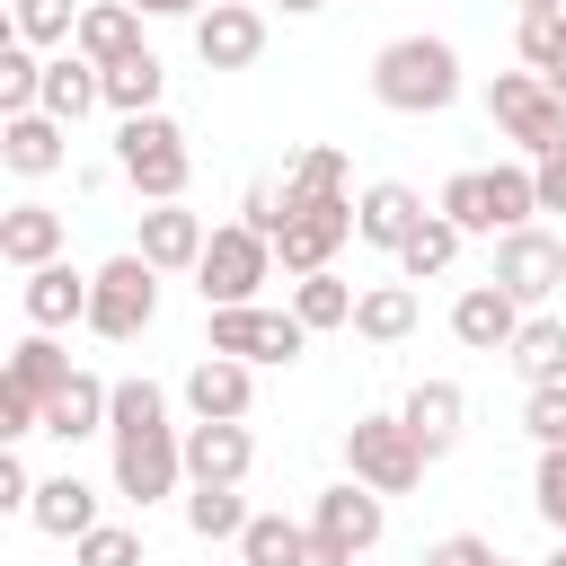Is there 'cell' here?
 Here are the masks:
<instances>
[{"instance_id": "51", "label": "cell", "mask_w": 566, "mask_h": 566, "mask_svg": "<svg viewBox=\"0 0 566 566\" xmlns=\"http://www.w3.org/2000/svg\"><path fill=\"white\" fill-rule=\"evenodd\" d=\"M548 88H557V97H566V71H548Z\"/></svg>"}, {"instance_id": "6", "label": "cell", "mask_w": 566, "mask_h": 566, "mask_svg": "<svg viewBox=\"0 0 566 566\" xmlns=\"http://www.w3.org/2000/svg\"><path fill=\"white\" fill-rule=\"evenodd\" d=\"M150 318H159V265H150L142 248L106 256V265H97V283H88V327H97L106 345H133Z\"/></svg>"}, {"instance_id": "45", "label": "cell", "mask_w": 566, "mask_h": 566, "mask_svg": "<svg viewBox=\"0 0 566 566\" xmlns=\"http://www.w3.org/2000/svg\"><path fill=\"white\" fill-rule=\"evenodd\" d=\"M239 221H248V230H265V239H283V203H274L265 186H248V195H239Z\"/></svg>"}, {"instance_id": "40", "label": "cell", "mask_w": 566, "mask_h": 566, "mask_svg": "<svg viewBox=\"0 0 566 566\" xmlns=\"http://www.w3.org/2000/svg\"><path fill=\"white\" fill-rule=\"evenodd\" d=\"M71 548H80V566H142V531H124V522H97V531H80Z\"/></svg>"}, {"instance_id": "41", "label": "cell", "mask_w": 566, "mask_h": 566, "mask_svg": "<svg viewBox=\"0 0 566 566\" xmlns=\"http://www.w3.org/2000/svg\"><path fill=\"white\" fill-rule=\"evenodd\" d=\"M522 433L548 451V442H566V380H539L531 398H522Z\"/></svg>"}, {"instance_id": "2", "label": "cell", "mask_w": 566, "mask_h": 566, "mask_svg": "<svg viewBox=\"0 0 566 566\" xmlns=\"http://www.w3.org/2000/svg\"><path fill=\"white\" fill-rule=\"evenodd\" d=\"M371 97L389 115H442L460 97V53L442 35H398L371 53Z\"/></svg>"}, {"instance_id": "49", "label": "cell", "mask_w": 566, "mask_h": 566, "mask_svg": "<svg viewBox=\"0 0 566 566\" xmlns=\"http://www.w3.org/2000/svg\"><path fill=\"white\" fill-rule=\"evenodd\" d=\"M310 9H318V0H283V18H310Z\"/></svg>"}, {"instance_id": "1", "label": "cell", "mask_w": 566, "mask_h": 566, "mask_svg": "<svg viewBox=\"0 0 566 566\" xmlns=\"http://www.w3.org/2000/svg\"><path fill=\"white\" fill-rule=\"evenodd\" d=\"M106 433H115V495H133V504L177 495L186 442H177V424H168V389H159V380H115Z\"/></svg>"}, {"instance_id": "30", "label": "cell", "mask_w": 566, "mask_h": 566, "mask_svg": "<svg viewBox=\"0 0 566 566\" xmlns=\"http://www.w3.org/2000/svg\"><path fill=\"white\" fill-rule=\"evenodd\" d=\"M354 301H363V292H354V283H336L327 265L292 283V318H301L310 336H318V327H354Z\"/></svg>"}, {"instance_id": "22", "label": "cell", "mask_w": 566, "mask_h": 566, "mask_svg": "<svg viewBox=\"0 0 566 566\" xmlns=\"http://www.w3.org/2000/svg\"><path fill=\"white\" fill-rule=\"evenodd\" d=\"M106 407H115V380H97V371H71V380L44 398V433H53V442L106 433Z\"/></svg>"}, {"instance_id": "50", "label": "cell", "mask_w": 566, "mask_h": 566, "mask_svg": "<svg viewBox=\"0 0 566 566\" xmlns=\"http://www.w3.org/2000/svg\"><path fill=\"white\" fill-rule=\"evenodd\" d=\"M539 566H566V539H557V548H548V557H539Z\"/></svg>"}, {"instance_id": "23", "label": "cell", "mask_w": 566, "mask_h": 566, "mask_svg": "<svg viewBox=\"0 0 566 566\" xmlns=\"http://www.w3.org/2000/svg\"><path fill=\"white\" fill-rule=\"evenodd\" d=\"M27 522L44 531V539H80V531H97V486L88 478H35V504H27Z\"/></svg>"}, {"instance_id": "19", "label": "cell", "mask_w": 566, "mask_h": 566, "mask_svg": "<svg viewBox=\"0 0 566 566\" xmlns=\"http://www.w3.org/2000/svg\"><path fill=\"white\" fill-rule=\"evenodd\" d=\"M398 416H407V433L424 442V460H442V451L460 442V424H469V398H460V380H416Z\"/></svg>"}, {"instance_id": "25", "label": "cell", "mask_w": 566, "mask_h": 566, "mask_svg": "<svg viewBox=\"0 0 566 566\" xmlns=\"http://www.w3.org/2000/svg\"><path fill=\"white\" fill-rule=\"evenodd\" d=\"M0 256H9L18 274L53 265V256H62V212H53V203H9V212H0Z\"/></svg>"}, {"instance_id": "38", "label": "cell", "mask_w": 566, "mask_h": 566, "mask_svg": "<svg viewBox=\"0 0 566 566\" xmlns=\"http://www.w3.org/2000/svg\"><path fill=\"white\" fill-rule=\"evenodd\" d=\"M301 195H345V150H336V142H318V150H301V159H292L283 203H301Z\"/></svg>"}, {"instance_id": "28", "label": "cell", "mask_w": 566, "mask_h": 566, "mask_svg": "<svg viewBox=\"0 0 566 566\" xmlns=\"http://www.w3.org/2000/svg\"><path fill=\"white\" fill-rule=\"evenodd\" d=\"M159 88H168V71H159V53L142 44V53H124V62H106V106L115 115H150L159 106Z\"/></svg>"}, {"instance_id": "16", "label": "cell", "mask_w": 566, "mask_h": 566, "mask_svg": "<svg viewBox=\"0 0 566 566\" xmlns=\"http://www.w3.org/2000/svg\"><path fill=\"white\" fill-rule=\"evenodd\" d=\"M71 124H53L44 106H27V115H0V168H18V177H53L71 150Z\"/></svg>"}, {"instance_id": "24", "label": "cell", "mask_w": 566, "mask_h": 566, "mask_svg": "<svg viewBox=\"0 0 566 566\" xmlns=\"http://www.w3.org/2000/svg\"><path fill=\"white\" fill-rule=\"evenodd\" d=\"M71 53H88L97 71H106V62H124V53H142V9H133V0H88V9H80Z\"/></svg>"}, {"instance_id": "12", "label": "cell", "mask_w": 566, "mask_h": 566, "mask_svg": "<svg viewBox=\"0 0 566 566\" xmlns=\"http://www.w3.org/2000/svg\"><path fill=\"white\" fill-rule=\"evenodd\" d=\"M248 469H256L248 416H195V424H186V478H195V486H239Z\"/></svg>"}, {"instance_id": "14", "label": "cell", "mask_w": 566, "mask_h": 566, "mask_svg": "<svg viewBox=\"0 0 566 566\" xmlns=\"http://www.w3.org/2000/svg\"><path fill=\"white\" fill-rule=\"evenodd\" d=\"M522 318H531V310H522L495 274H486V283H469V292L451 301V336H460L469 354H504V345L522 336Z\"/></svg>"}, {"instance_id": "33", "label": "cell", "mask_w": 566, "mask_h": 566, "mask_svg": "<svg viewBox=\"0 0 566 566\" xmlns=\"http://www.w3.org/2000/svg\"><path fill=\"white\" fill-rule=\"evenodd\" d=\"M44 97V62H35V44L27 35H0V115H27Z\"/></svg>"}, {"instance_id": "8", "label": "cell", "mask_w": 566, "mask_h": 566, "mask_svg": "<svg viewBox=\"0 0 566 566\" xmlns=\"http://www.w3.org/2000/svg\"><path fill=\"white\" fill-rule=\"evenodd\" d=\"M345 469L380 495H407V486H424V442L407 433V416H354L345 424Z\"/></svg>"}, {"instance_id": "18", "label": "cell", "mask_w": 566, "mask_h": 566, "mask_svg": "<svg viewBox=\"0 0 566 566\" xmlns=\"http://www.w3.org/2000/svg\"><path fill=\"white\" fill-rule=\"evenodd\" d=\"M186 407H195V416H248V407H256V363L203 354V363L186 371Z\"/></svg>"}, {"instance_id": "3", "label": "cell", "mask_w": 566, "mask_h": 566, "mask_svg": "<svg viewBox=\"0 0 566 566\" xmlns=\"http://www.w3.org/2000/svg\"><path fill=\"white\" fill-rule=\"evenodd\" d=\"M115 168H124V186L133 195H150V203H177L186 195V168H195V150H186V133H177V115H124V133H115Z\"/></svg>"}, {"instance_id": "34", "label": "cell", "mask_w": 566, "mask_h": 566, "mask_svg": "<svg viewBox=\"0 0 566 566\" xmlns=\"http://www.w3.org/2000/svg\"><path fill=\"white\" fill-rule=\"evenodd\" d=\"M248 522H256V513L239 504V486H195V495H186V531H195V539H239Z\"/></svg>"}, {"instance_id": "48", "label": "cell", "mask_w": 566, "mask_h": 566, "mask_svg": "<svg viewBox=\"0 0 566 566\" xmlns=\"http://www.w3.org/2000/svg\"><path fill=\"white\" fill-rule=\"evenodd\" d=\"M142 18H203V0H133Z\"/></svg>"}, {"instance_id": "53", "label": "cell", "mask_w": 566, "mask_h": 566, "mask_svg": "<svg viewBox=\"0 0 566 566\" xmlns=\"http://www.w3.org/2000/svg\"><path fill=\"white\" fill-rule=\"evenodd\" d=\"M486 566H513V557H486Z\"/></svg>"}, {"instance_id": "52", "label": "cell", "mask_w": 566, "mask_h": 566, "mask_svg": "<svg viewBox=\"0 0 566 566\" xmlns=\"http://www.w3.org/2000/svg\"><path fill=\"white\" fill-rule=\"evenodd\" d=\"M522 9H566V0H522Z\"/></svg>"}, {"instance_id": "44", "label": "cell", "mask_w": 566, "mask_h": 566, "mask_svg": "<svg viewBox=\"0 0 566 566\" xmlns=\"http://www.w3.org/2000/svg\"><path fill=\"white\" fill-rule=\"evenodd\" d=\"M486 557H495V548H486L478 531H451V539H433V548H424V566H486Z\"/></svg>"}, {"instance_id": "36", "label": "cell", "mask_w": 566, "mask_h": 566, "mask_svg": "<svg viewBox=\"0 0 566 566\" xmlns=\"http://www.w3.org/2000/svg\"><path fill=\"white\" fill-rule=\"evenodd\" d=\"M513 44H522V62H531L539 80H548V71H566V9H522Z\"/></svg>"}, {"instance_id": "15", "label": "cell", "mask_w": 566, "mask_h": 566, "mask_svg": "<svg viewBox=\"0 0 566 566\" xmlns=\"http://www.w3.org/2000/svg\"><path fill=\"white\" fill-rule=\"evenodd\" d=\"M310 531H327V539H345L354 557L389 531V513H380V486H363V478H345V486H318V504H310Z\"/></svg>"}, {"instance_id": "37", "label": "cell", "mask_w": 566, "mask_h": 566, "mask_svg": "<svg viewBox=\"0 0 566 566\" xmlns=\"http://www.w3.org/2000/svg\"><path fill=\"white\" fill-rule=\"evenodd\" d=\"M9 35H27V44H71V35H80V0H9Z\"/></svg>"}, {"instance_id": "47", "label": "cell", "mask_w": 566, "mask_h": 566, "mask_svg": "<svg viewBox=\"0 0 566 566\" xmlns=\"http://www.w3.org/2000/svg\"><path fill=\"white\" fill-rule=\"evenodd\" d=\"M301 566H354V548L327 539V531H310V539H301Z\"/></svg>"}, {"instance_id": "4", "label": "cell", "mask_w": 566, "mask_h": 566, "mask_svg": "<svg viewBox=\"0 0 566 566\" xmlns=\"http://www.w3.org/2000/svg\"><path fill=\"white\" fill-rule=\"evenodd\" d=\"M62 380H71V354L53 345V327L18 336V345H9V380H0V442L44 433V398H53Z\"/></svg>"}, {"instance_id": "13", "label": "cell", "mask_w": 566, "mask_h": 566, "mask_svg": "<svg viewBox=\"0 0 566 566\" xmlns=\"http://www.w3.org/2000/svg\"><path fill=\"white\" fill-rule=\"evenodd\" d=\"M195 53H203V71H248V62L265 53L256 0H212V9L195 18Z\"/></svg>"}, {"instance_id": "39", "label": "cell", "mask_w": 566, "mask_h": 566, "mask_svg": "<svg viewBox=\"0 0 566 566\" xmlns=\"http://www.w3.org/2000/svg\"><path fill=\"white\" fill-rule=\"evenodd\" d=\"M433 212H451L460 230H486V239H495V212H486V168H460V177L442 186V203H433Z\"/></svg>"}, {"instance_id": "5", "label": "cell", "mask_w": 566, "mask_h": 566, "mask_svg": "<svg viewBox=\"0 0 566 566\" xmlns=\"http://www.w3.org/2000/svg\"><path fill=\"white\" fill-rule=\"evenodd\" d=\"M265 274H274V239H265V230H248V221H221V230L203 239L195 292H203V310H239V301H256V292H265Z\"/></svg>"}, {"instance_id": "26", "label": "cell", "mask_w": 566, "mask_h": 566, "mask_svg": "<svg viewBox=\"0 0 566 566\" xmlns=\"http://www.w3.org/2000/svg\"><path fill=\"white\" fill-rule=\"evenodd\" d=\"M53 124H80L88 106H106V71L88 62V53H62V62H44V97H35Z\"/></svg>"}, {"instance_id": "35", "label": "cell", "mask_w": 566, "mask_h": 566, "mask_svg": "<svg viewBox=\"0 0 566 566\" xmlns=\"http://www.w3.org/2000/svg\"><path fill=\"white\" fill-rule=\"evenodd\" d=\"M301 522H283V513H256L248 531H239V566H301Z\"/></svg>"}, {"instance_id": "29", "label": "cell", "mask_w": 566, "mask_h": 566, "mask_svg": "<svg viewBox=\"0 0 566 566\" xmlns=\"http://www.w3.org/2000/svg\"><path fill=\"white\" fill-rule=\"evenodd\" d=\"M460 239H469V230H460L451 212H424V221H416V239L398 248V274H407V283H424V274H451Z\"/></svg>"}, {"instance_id": "42", "label": "cell", "mask_w": 566, "mask_h": 566, "mask_svg": "<svg viewBox=\"0 0 566 566\" xmlns=\"http://www.w3.org/2000/svg\"><path fill=\"white\" fill-rule=\"evenodd\" d=\"M531 504H539V522L566 539V442H548L539 451V478H531Z\"/></svg>"}, {"instance_id": "27", "label": "cell", "mask_w": 566, "mask_h": 566, "mask_svg": "<svg viewBox=\"0 0 566 566\" xmlns=\"http://www.w3.org/2000/svg\"><path fill=\"white\" fill-rule=\"evenodd\" d=\"M504 363L539 389V380H566V318H548V310H531L522 318V336L504 345Z\"/></svg>"}, {"instance_id": "20", "label": "cell", "mask_w": 566, "mask_h": 566, "mask_svg": "<svg viewBox=\"0 0 566 566\" xmlns=\"http://www.w3.org/2000/svg\"><path fill=\"white\" fill-rule=\"evenodd\" d=\"M354 212H363V248H389V256H398V248L416 239V221H424V195L398 186V177H380V186H363Z\"/></svg>"}, {"instance_id": "17", "label": "cell", "mask_w": 566, "mask_h": 566, "mask_svg": "<svg viewBox=\"0 0 566 566\" xmlns=\"http://www.w3.org/2000/svg\"><path fill=\"white\" fill-rule=\"evenodd\" d=\"M88 283H97V274H71L62 256H53V265H35V274L18 283V301H27V327H71V318L88 327Z\"/></svg>"}, {"instance_id": "46", "label": "cell", "mask_w": 566, "mask_h": 566, "mask_svg": "<svg viewBox=\"0 0 566 566\" xmlns=\"http://www.w3.org/2000/svg\"><path fill=\"white\" fill-rule=\"evenodd\" d=\"M531 168H539V212H566V150H548Z\"/></svg>"}, {"instance_id": "10", "label": "cell", "mask_w": 566, "mask_h": 566, "mask_svg": "<svg viewBox=\"0 0 566 566\" xmlns=\"http://www.w3.org/2000/svg\"><path fill=\"white\" fill-rule=\"evenodd\" d=\"M495 283L522 301V310H539V301H557L566 292V239H548V230H504L495 239Z\"/></svg>"}, {"instance_id": "7", "label": "cell", "mask_w": 566, "mask_h": 566, "mask_svg": "<svg viewBox=\"0 0 566 566\" xmlns=\"http://www.w3.org/2000/svg\"><path fill=\"white\" fill-rule=\"evenodd\" d=\"M486 115L522 142V159L566 150V97H557L539 71H495V80H486Z\"/></svg>"}, {"instance_id": "9", "label": "cell", "mask_w": 566, "mask_h": 566, "mask_svg": "<svg viewBox=\"0 0 566 566\" xmlns=\"http://www.w3.org/2000/svg\"><path fill=\"white\" fill-rule=\"evenodd\" d=\"M345 239H363L354 195H301V203H283V239H274V256H283L292 274H318V265H336Z\"/></svg>"}, {"instance_id": "43", "label": "cell", "mask_w": 566, "mask_h": 566, "mask_svg": "<svg viewBox=\"0 0 566 566\" xmlns=\"http://www.w3.org/2000/svg\"><path fill=\"white\" fill-rule=\"evenodd\" d=\"M35 504V478H27V460H18V442L0 451V513H27Z\"/></svg>"}, {"instance_id": "31", "label": "cell", "mask_w": 566, "mask_h": 566, "mask_svg": "<svg viewBox=\"0 0 566 566\" xmlns=\"http://www.w3.org/2000/svg\"><path fill=\"white\" fill-rule=\"evenodd\" d=\"M354 336H371V345L416 336V292H407V283H371V292L354 301Z\"/></svg>"}, {"instance_id": "21", "label": "cell", "mask_w": 566, "mask_h": 566, "mask_svg": "<svg viewBox=\"0 0 566 566\" xmlns=\"http://www.w3.org/2000/svg\"><path fill=\"white\" fill-rule=\"evenodd\" d=\"M203 239H212V230H203L186 203H150V212H142V256H150L159 274H177V265L195 274V265H203Z\"/></svg>"}, {"instance_id": "32", "label": "cell", "mask_w": 566, "mask_h": 566, "mask_svg": "<svg viewBox=\"0 0 566 566\" xmlns=\"http://www.w3.org/2000/svg\"><path fill=\"white\" fill-rule=\"evenodd\" d=\"M486 212H495V239H504V230H522V221L539 212V168H522V159L486 168Z\"/></svg>"}, {"instance_id": "11", "label": "cell", "mask_w": 566, "mask_h": 566, "mask_svg": "<svg viewBox=\"0 0 566 566\" xmlns=\"http://www.w3.org/2000/svg\"><path fill=\"white\" fill-rule=\"evenodd\" d=\"M301 345H310V327H301L292 310H256V301L212 310V354H239V363H301Z\"/></svg>"}]
</instances>
